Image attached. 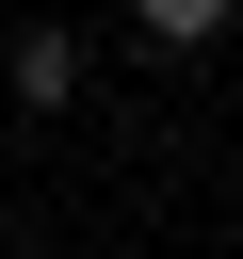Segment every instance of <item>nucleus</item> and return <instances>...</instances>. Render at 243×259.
Listing matches in <instances>:
<instances>
[{
	"label": "nucleus",
	"mask_w": 243,
	"mask_h": 259,
	"mask_svg": "<svg viewBox=\"0 0 243 259\" xmlns=\"http://www.w3.org/2000/svg\"><path fill=\"white\" fill-rule=\"evenodd\" d=\"M65 97H81V32L32 16V32H16V113H65Z\"/></svg>",
	"instance_id": "obj_1"
},
{
	"label": "nucleus",
	"mask_w": 243,
	"mask_h": 259,
	"mask_svg": "<svg viewBox=\"0 0 243 259\" xmlns=\"http://www.w3.org/2000/svg\"><path fill=\"white\" fill-rule=\"evenodd\" d=\"M227 16H243V0H130V32H146V49H211Z\"/></svg>",
	"instance_id": "obj_2"
}]
</instances>
